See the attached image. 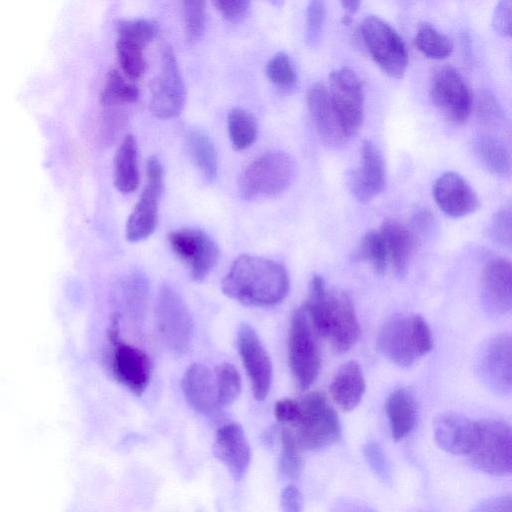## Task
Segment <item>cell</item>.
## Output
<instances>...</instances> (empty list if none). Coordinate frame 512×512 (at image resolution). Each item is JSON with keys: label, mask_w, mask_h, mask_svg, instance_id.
I'll list each match as a JSON object with an SVG mask.
<instances>
[{"label": "cell", "mask_w": 512, "mask_h": 512, "mask_svg": "<svg viewBox=\"0 0 512 512\" xmlns=\"http://www.w3.org/2000/svg\"><path fill=\"white\" fill-rule=\"evenodd\" d=\"M315 332L303 308L292 316L288 336V362L298 386L308 389L321 369V356Z\"/></svg>", "instance_id": "6"}, {"label": "cell", "mask_w": 512, "mask_h": 512, "mask_svg": "<svg viewBox=\"0 0 512 512\" xmlns=\"http://www.w3.org/2000/svg\"><path fill=\"white\" fill-rule=\"evenodd\" d=\"M361 257L367 261L377 273L385 272L388 257L383 239L379 231L370 230L362 240Z\"/></svg>", "instance_id": "39"}, {"label": "cell", "mask_w": 512, "mask_h": 512, "mask_svg": "<svg viewBox=\"0 0 512 512\" xmlns=\"http://www.w3.org/2000/svg\"><path fill=\"white\" fill-rule=\"evenodd\" d=\"M274 415L280 423L295 427L299 420L298 400L290 398L279 400L275 404Z\"/></svg>", "instance_id": "46"}, {"label": "cell", "mask_w": 512, "mask_h": 512, "mask_svg": "<svg viewBox=\"0 0 512 512\" xmlns=\"http://www.w3.org/2000/svg\"><path fill=\"white\" fill-rule=\"evenodd\" d=\"M478 437L469 454L477 469L493 475L506 476L512 469L511 429L500 420L477 421Z\"/></svg>", "instance_id": "7"}, {"label": "cell", "mask_w": 512, "mask_h": 512, "mask_svg": "<svg viewBox=\"0 0 512 512\" xmlns=\"http://www.w3.org/2000/svg\"><path fill=\"white\" fill-rule=\"evenodd\" d=\"M215 456L224 463L234 480L240 481L250 464L251 452L244 430L237 423L221 426L213 446Z\"/></svg>", "instance_id": "21"}, {"label": "cell", "mask_w": 512, "mask_h": 512, "mask_svg": "<svg viewBox=\"0 0 512 512\" xmlns=\"http://www.w3.org/2000/svg\"><path fill=\"white\" fill-rule=\"evenodd\" d=\"M364 44L374 62L390 77L400 79L408 65V53L398 33L386 21L375 15L361 24Z\"/></svg>", "instance_id": "8"}, {"label": "cell", "mask_w": 512, "mask_h": 512, "mask_svg": "<svg viewBox=\"0 0 512 512\" xmlns=\"http://www.w3.org/2000/svg\"><path fill=\"white\" fill-rule=\"evenodd\" d=\"M490 238L498 245L511 247V209L502 207L493 216L489 226Z\"/></svg>", "instance_id": "42"}, {"label": "cell", "mask_w": 512, "mask_h": 512, "mask_svg": "<svg viewBox=\"0 0 512 512\" xmlns=\"http://www.w3.org/2000/svg\"><path fill=\"white\" fill-rule=\"evenodd\" d=\"M187 151L207 182H213L218 174V155L209 136L200 130H191L186 134Z\"/></svg>", "instance_id": "29"}, {"label": "cell", "mask_w": 512, "mask_h": 512, "mask_svg": "<svg viewBox=\"0 0 512 512\" xmlns=\"http://www.w3.org/2000/svg\"><path fill=\"white\" fill-rule=\"evenodd\" d=\"M379 233L383 239L390 262L399 276L406 275L415 249V236L408 227L397 220H386Z\"/></svg>", "instance_id": "25"}, {"label": "cell", "mask_w": 512, "mask_h": 512, "mask_svg": "<svg viewBox=\"0 0 512 512\" xmlns=\"http://www.w3.org/2000/svg\"><path fill=\"white\" fill-rule=\"evenodd\" d=\"M377 347L394 364L410 367L432 350V333L421 315L400 314L383 324Z\"/></svg>", "instance_id": "3"}, {"label": "cell", "mask_w": 512, "mask_h": 512, "mask_svg": "<svg viewBox=\"0 0 512 512\" xmlns=\"http://www.w3.org/2000/svg\"><path fill=\"white\" fill-rule=\"evenodd\" d=\"M228 133L233 147L243 150L250 147L257 137V121L253 114L242 108H234L227 118Z\"/></svg>", "instance_id": "31"}, {"label": "cell", "mask_w": 512, "mask_h": 512, "mask_svg": "<svg viewBox=\"0 0 512 512\" xmlns=\"http://www.w3.org/2000/svg\"><path fill=\"white\" fill-rule=\"evenodd\" d=\"M474 153L490 173L506 176L510 172V154L506 146L491 135H480L473 144Z\"/></svg>", "instance_id": "30"}, {"label": "cell", "mask_w": 512, "mask_h": 512, "mask_svg": "<svg viewBox=\"0 0 512 512\" xmlns=\"http://www.w3.org/2000/svg\"><path fill=\"white\" fill-rule=\"evenodd\" d=\"M298 404L299 420L294 435L301 449L317 450L339 441L338 415L322 392H310L299 399Z\"/></svg>", "instance_id": "5"}, {"label": "cell", "mask_w": 512, "mask_h": 512, "mask_svg": "<svg viewBox=\"0 0 512 512\" xmlns=\"http://www.w3.org/2000/svg\"><path fill=\"white\" fill-rule=\"evenodd\" d=\"M282 451L279 459V472L286 478L296 479L302 471L304 461L301 448L294 432L288 428L281 431Z\"/></svg>", "instance_id": "35"}, {"label": "cell", "mask_w": 512, "mask_h": 512, "mask_svg": "<svg viewBox=\"0 0 512 512\" xmlns=\"http://www.w3.org/2000/svg\"><path fill=\"white\" fill-rule=\"evenodd\" d=\"M341 5L348 12V15H351L359 9L361 2L353 1V0L352 1L351 0L350 1H342Z\"/></svg>", "instance_id": "52"}, {"label": "cell", "mask_w": 512, "mask_h": 512, "mask_svg": "<svg viewBox=\"0 0 512 512\" xmlns=\"http://www.w3.org/2000/svg\"><path fill=\"white\" fill-rule=\"evenodd\" d=\"M297 164L283 151H270L251 161L239 179L241 196L246 200L272 197L286 191L294 182Z\"/></svg>", "instance_id": "4"}, {"label": "cell", "mask_w": 512, "mask_h": 512, "mask_svg": "<svg viewBox=\"0 0 512 512\" xmlns=\"http://www.w3.org/2000/svg\"><path fill=\"white\" fill-rule=\"evenodd\" d=\"M365 387V378L360 364L350 360L344 363L334 375L330 384V394L343 411L349 412L361 402Z\"/></svg>", "instance_id": "26"}, {"label": "cell", "mask_w": 512, "mask_h": 512, "mask_svg": "<svg viewBox=\"0 0 512 512\" xmlns=\"http://www.w3.org/2000/svg\"><path fill=\"white\" fill-rule=\"evenodd\" d=\"M512 344L509 334H497L480 350L477 371L483 383L493 392L509 395L512 388Z\"/></svg>", "instance_id": "16"}, {"label": "cell", "mask_w": 512, "mask_h": 512, "mask_svg": "<svg viewBox=\"0 0 512 512\" xmlns=\"http://www.w3.org/2000/svg\"><path fill=\"white\" fill-rule=\"evenodd\" d=\"M434 106L456 125L467 121L472 107V94L460 72L452 66L442 67L434 75L430 89Z\"/></svg>", "instance_id": "13"}, {"label": "cell", "mask_w": 512, "mask_h": 512, "mask_svg": "<svg viewBox=\"0 0 512 512\" xmlns=\"http://www.w3.org/2000/svg\"><path fill=\"white\" fill-rule=\"evenodd\" d=\"M156 325L161 340L174 353L185 352L193 337L192 315L181 295L163 284L156 303Z\"/></svg>", "instance_id": "9"}, {"label": "cell", "mask_w": 512, "mask_h": 512, "mask_svg": "<svg viewBox=\"0 0 512 512\" xmlns=\"http://www.w3.org/2000/svg\"><path fill=\"white\" fill-rule=\"evenodd\" d=\"M157 24L149 19L136 18L119 22L118 39L135 43L145 48L157 35Z\"/></svg>", "instance_id": "36"}, {"label": "cell", "mask_w": 512, "mask_h": 512, "mask_svg": "<svg viewBox=\"0 0 512 512\" xmlns=\"http://www.w3.org/2000/svg\"><path fill=\"white\" fill-rule=\"evenodd\" d=\"M114 184L122 193L135 191L139 184L138 146L133 135H127L114 156Z\"/></svg>", "instance_id": "28"}, {"label": "cell", "mask_w": 512, "mask_h": 512, "mask_svg": "<svg viewBox=\"0 0 512 512\" xmlns=\"http://www.w3.org/2000/svg\"><path fill=\"white\" fill-rule=\"evenodd\" d=\"M414 43L421 53L432 59L447 58L453 51L450 38L429 23H422L418 27Z\"/></svg>", "instance_id": "32"}, {"label": "cell", "mask_w": 512, "mask_h": 512, "mask_svg": "<svg viewBox=\"0 0 512 512\" xmlns=\"http://www.w3.org/2000/svg\"><path fill=\"white\" fill-rule=\"evenodd\" d=\"M286 268L271 259L243 254L233 262L222 280L223 293L244 305L274 306L289 292Z\"/></svg>", "instance_id": "1"}, {"label": "cell", "mask_w": 512, "mask_h": 512, "mask_svg": "<svg viewBox=\"0 0 512 512\" xmlns=\"http://www.w3.org/2000/svg\"><path fill=\"white\" fill-rule=\"evenodd\" d=\"M364 457L375 475L383 482L391 481V467L382 448L373 441L363 448Z\"/></svg>", "instance_id": "43"}, {"label": "cell", "mask_w": 512, "mask_h": 512, "mask_svg": "<svg viewBox=\"0 0 512 512\" xmlns=\"http://www.w3.org/2000/svg\"><path fill=\"white\" fill-rule=\"evenodd\" d=\"M331 512H376L366 504L356 500L341 499L332 507Z\"/></svg>", "instance_id": "50"}, {"label": "cell", "mask_w": 512, "mask_h": 512, "mask_svg": "<svg viewBox=\"0 0 512 512\" xmlns=\"http://www.w3.org/2000/svg\"><path fill=\"white\" fill-rule=\"evenodd\" d=\"M141 46L117 39L116 51L122 71L129 79L141 77L145 71V59Z\"/></svg>", "instance_id": "37"}, {"label": "cell", "mask_w": 512, "mask_h": 512, "mask_svg": "<svg viewBox=\"0 0 512 512\" xmlns=\"http://www.w3.org/2000/svg\"><path fill=\"white\" fill-rule=\"evenodd\" d=\"M386 414L395 441L405 438L418 419V406L413 394L404 388L394 390L387 398Z\"/></svg>", "instance_id": "27"}, {"label": "cell", "mask_w": 512, "mask_h": 512, "mask_svg": "<svg viewBox=\"0 0 512 512\" xmlns=\"http://www.w3.org/2000/svg\"><path fill=\"white\" fill-rule=\"evenodd\" d=\"M266 73L275 85L289 88L297 81V74L290 57L284 52L276 53L267 63Z\"/></svg>", "instance_id": "40"}, {"label": "cell", "mask_w": 512, "mask_h": 512, "mask_svg": "<svg viewBox=\"0 0 512 512\" xmlns=\"http://www.w3.org/2000/svg\"><path fill=\"white\" fill-rule=\"evenodd\" d=\"M512 270L509 261L494 258L486 263L480 280V296L493 315H507L512 307Z\"/></svg>", "instance_id": "18"}, {"label": "cell", "mask_w": 512, "mask_h": 512, "mask_svg": "<svg viewBox=\"0 0 512 512\" xmlns=\"http://www.w3.org/2000/svg\"><path fill=\"white\" fill-rule=\"evenodd\" d=\"M479 114L483 121L487 123H496L502 118V113L496 100L489 94H485L481 98Z\"/></svg>", "instance_id": "49"}, {"label": "cell", "mask_w": 512, "mask_h": 512, "mask_svg": "<svg viewBox=\"0 0 512 512\" xmlns=\"http://www.w3.org/2000/svg\"><path fill=\"white\" fill-rule=\"evenodd\" d=\"M433 430L438 446L453 455H469L478 437L477 421L454 413L438 416Z\"/></svg>", "instance_id": "20"}, {"label": "cell", "mask_w": 512, "mask_h": 512, "mask_svg": "<svg viewBox=\"0 0 512 512\" xmlns=\"http://www.w3.org/2000/svg\"><path fill=\"white\" fill-rule=\"evenodd\" d=\"M302 504V496L296 486L288 485L282 490L280 496L282 512H302Z\"/></svg>", "instance_id": "47"}, {"label": "cell", "mask_w": 512, "mask_h": 512, "mask_svg": "<svg viewBox=\"0 0 512 512\" xmlns=\"http://www.w3.org/2000/svg\"><path fill=\"white\" fill-rule=\"evenodd\" d=\"M385 185V168L381 152L370 140L362 144L361 168L351 173L349 186L356 199L362 203L380 194Z\"/></svg>", "instance_id": "22"}, {"label": "cell", "mask_w": 512, "mask_h": 512, "mask_svg": "<svg viewBox=\"0 0 512 512\" xmlns=\"http://www.w3.org/2000/svg\"><path fill=\"white\" fill-rule=\"evenodd\" d=\"M511 8L512 2L510 0L499 1L492 15V26L502 36H510L511 34Z\"/></svg>", "instance_id": "45"}, {"label": "cell", "mask_w": 512, "mask_h": 512, "mask_svg": "<svg viewBox=\"0 0 512 512\" xmlns=\"http://www.w3.org/2000/svg\"><path fill=\"white\" fill-rule=\"evenodd\" d=\"M303 309L315 334L329 340L337 352L358 342L361 328L352 299L346 292L327 290L321 276L312 278Z\"/></svg>", "instance_id": "2"}, {"label": "cell", "mask_w": 512, "mask_h": 512, "mask_svg": "<svg viewBox=\"0 0 512 512\" xmlns=\"http://www.w3.org/2000/svg\"><path fill=\"white\" fill-rule=\"evenodd\" d=\"M182 389L189 404L199 413L211 414L220 408L215 375L207 366L195 363L187 368Z\"/></svg>", "instance_id": "24"}, {"label": "cell", "mask_w": 512, "mask_h": 512, "mask_svg": "<svg viewBox=\"0 0 512 512\" xmlns=\"http://www.w3.org/2000/svg\"><path fill=\"white\" fill-rule=\"evenodd\" d=\"M163 190V170L156 157L147 162V182L127 222V238L131 242L149 237L158 223V204Z\"/></svg>", "instance_id": "15"}, {"label": "cell", "mask_w": 512, "mask_h": 512, "mask_svg": "<svg viewBox=\"0 0 512 512\" xmlns=\"http://www.w3.org/2000/svg\"><path fill=\"white\" fill-rule=\"evenodd\" d=\"M139 97L138 87L125 79L116 69L111 70L102 92V101L109 106L134 103Z\"/></svg>", "instance_id": "33"}, {"label": "cell", "mask_w": 512, "mask_h": 512, "mask_svg": "<svg viewBox=\"0 0 512 512\" xmlns=\"http://www.w3.org/2000/svg\"><path fill=\"white\" fill-rule=\"evenodd\" d=\"M237 339L253 395L258 401H262L267 397L272 382L273 367L270 356L259 335L249 324L240 326Z\"/></svg>", "instance_id": "17"}, {"label": "cell", "mask_w": 512, "mask_h": 512, "mask_svg": "<svg viewBox=\"0 0 512 512\" xmlns=\"http://www.w3.org/2000/svg\"><path fill=\"white\" fill-rule=\"evenodd\" d=\"M109 338L113 344L111 366L115 378L136 396H141L151 379V363L147 354L119 338V316H115Z\"/></svg>", "instance_id": "11"}, {"label": "cell", "mask_w": 512, "mask_h": 512, "mask_svg": "<svg viewBox=\"0 0 512 512\" xmlns=\"http://www.w3.org/2000/svg\"><path fill=\"white\" fill-rule=\"evenodd\" d=\"M329 99L337 120L347 138L355 135L364 119V93L355 72L342 67L330 74Z\"/></svg>", "instance_id": "10"}, {"label": "cell", "mask_w": 512, "mask_h": 512, "mask_svg": "<svg viewBox=\"0 0 512 512\" xmlns=\"http://www.w3.org/2000/svg\"><path fill=\"white\" fill-rule=\"evenodd\" d=\"M186 89L176 55L169 46L161 54L160 73L152 86L150 109L162 119L173 118L185 105Z\"/></svg>", "instance_id": "14"}, {"label": "cell", "mask_w": 512, "mask_h": 512, "mask_svg": "<svg viewBox=\"0 0 512 512\" xmlns=\"http://www.w3.org/2000/svg\"><path fill=\"white\" fill-rule=\"evenodd\" d=\"M413 222L418 229L426 230L433 223V215L426 208L418 209L413 216Z\"/></svg>", "instance_id": "51"}, {"label": "cell", "mask_w": 512, "mask_h": 512, "mask_svg": "<svg viewBox=\"0 0 512 512\" xmlns=\"http://www.w3.org/2000/svg\"><path fill=\"white\" fill-rule=\"evenodd\" d=\"M307 105L322 142L330 148L342 146L348 138L337 120L328 91L323 84L316 83L309 88Z\"/></svg>", "instance_id": "23"}, {"label": "cell", "mask_w": 512, "mask_h": 512, "mask_svg": "<svg viewBox=\"0 0 512 512\" xmlns=\"http://www.w3.org/2000/svg\"><path fill=\"white\" fill-rule=\"evenodd\" d=\"M214 5L226 20L238 22L248 13L250 2L245 0H217Z\"/></svg>", "instance_id": "44"}, {"label": "cell", "mask_w": 512, "mask_h": 512, "mask_svg": "<svg viewBox=\"0 0 512 512\" xmlns=\"http://www.w3.org/2000/svg\"><path fill=\"white\" fill-rule=\"evenodd\" d=\"M169 244L196 282H202L219 260L220 250L216 242L198 229L185 228L170 233Z\"/></svg>", "instance_id": "12"}, {"label": "cell", "mask_w": 512, "mask_h": 512, "mask_svg": "<svg viewBox=\"0 0 512 512\" xmlns=\"http://www.w3.org/2000/svg\"><path fill=\"white\" fill-rule=\"evenodd\" d=\"M471 512H511V496L501 495L478 503Z\"/></svg>", "instance_id": "48"}, {"label": "cell", "mask_w": 512, "mask_h": 512, "mask_svg": "<svg viewBox=\"0 0 512 512\" xmlns=\"http://www.w3.org/2000/svg\"><path fill=\"white\" fill-rule=\"evenodd\" d=\"M326 17L323 1L314 0L308 3L305 21V41L311 48L317 47L321 41Z\"/></svg>", "instance_id": "41"}, {"label": "cell", "mask_w": 512, "mask_h": 512, "mask_svg": "<svg viewBox=\"0 0 512 512\" xmlns=\"http://www.w3.org/2000/svg\"><path fill=\"white\" fill-rule=\"evenodd\" d=\"M433 196L438 207L455 218L475 212L480 205L474 189L455 172H446L437 178L433 185Z\"/></svg>", "instance_id": "19"}, {"label": "cell", "mask_w": 512, "mask_h": 512, "mask_svg": "<svg viewBox=\"0 0 512 512\" xmlns=\"http://www.w3.org/2000/svg\"><path fill=\"white\" fill-rule=\"evenodd\" d=\"M219 407L231 405L241 391V377L230 363H222L214 370Z\"/></svg>", "instance_id": "34"}, {"label": "cell", "mask_w": 512, "mask_h": 512, "mask_svg": "<svg viewBox=\"0 0 512 512\" xmlns=\"http://www.w3.org/2000/svg\"><path fill=\"white\" fill-rule=\"evenodd\" d=\"M204 7L205 3L198 0H187L182 3L185 33L190 43H196L204 34L206 23Z\"/></svg>", "instance_id": "38"}]
</instances>
